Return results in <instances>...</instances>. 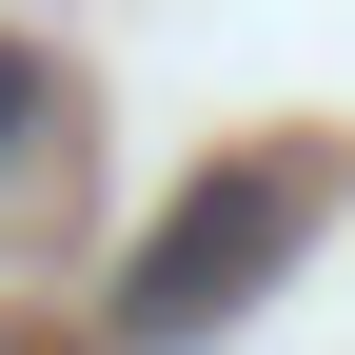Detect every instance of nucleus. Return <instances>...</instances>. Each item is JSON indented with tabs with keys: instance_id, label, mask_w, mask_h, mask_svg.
Wrapping results in <instances>:
<instances>
[{
	"instance_id": "f257e3e1",
	"label": "nucleus",
	"mask_w": 355,
	"mask_h": 355,
	"mask_svg": "<svg viewBox=\"0 0 355 355\" xmlns=\"http://www.w3.org/2000/svg\"><path fill=\"white\" fill-rule=\"evenodd\" d=\"M296 217H316V178H296V158H217L198 198H178L158 237H139V277H119V336H139V355L217 336V316H237V296L296 257Z\"/></svg>"
},
{
	"instance_id": "f03ea898",
	"label": "nucleus",
	"mask_w": 355,
	"mask_h": 355,
	"mask_svg": "<svg viewBox=\"0 0 355 355\" xmlns=\"http://www.w3.org/2000/svg\"><path fill=\"white\" fill-rule=\"evenodd\" d=\"M20 119H40V60H20V40H0V139H20Z\"/></svg>"
}]
</instances>
